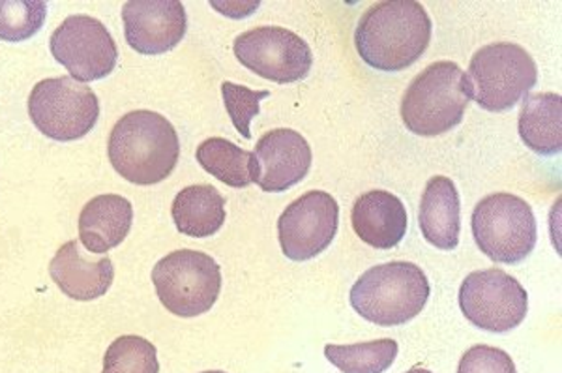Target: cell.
<instances>
[{"instance_id": "1", "label": "cell", "mask_w": 562, "mask_h": 373, "mask_svg": "<svg viewBox=\"0 0 562 373\" xmlns=\"http://www.w3.org/2000/svg\"><path fill=\"white\" fill-rule=\"evenodd\" d=\"M434 25L416 0L373 4L358 21L355 44L366 65L396 74L415 65L431 42Z\"/></svg>"}, {"instance_id": "2", "label": "cell", "mask_w": 562, "mask_h": 373, "mask_svg": "<svg viewBox=\"0 0 562 373\" xmlns=\"http://www.w3.org/2000/svg\"><path fill=\"white\" fill-rule=\"evenodd\" d=\"M108 155L122 179L139 187L158 184L166 181L179 163V134L160 113L132 111L122 116L111 132Z\"/></svg>"}, {"instance_id": "3", "label": "cell", "mask_w": 562, "mask_h": 373, "mask_svg": "<svg viewBox=\"0 0 562 373\" xmlns=\"http://www.w3.org/2000/svg\"><path fill=\"white\" fill-rule=\"evenodd\" d=\"M471 100L473 89L465 71L450 60L434 63L407 87L403 124L415 136H442L461 124Z\"/></svg>"}, {"instance_id": "4", "label": "cell", "mask_w": 562, "mask_h": 373, "mask_svg": "<svg viewBox=\"0 0 562 373\" xmlns=\"http://www.w3.org/2000/svg\"><path fill=\"white\" fill-rule=\"evenodd\" d=\"M429 282L420 267L407 261L378 264L352 285L351 306L366 321L400 327L413 321L428 303Z\"/></svg>"}, {"instance_id": "5", "label": "cell", "mask_w": 562, "mask_h": 373, "mask_svg": "<svg viewBox=\"0 0 562 373\" xmlns=\"http://www.w3.org/2000/svg\"><path fill=\"white\" fill-rule=\"evenodd\" d=\"M467 78L482 110L503 113L529 97L538 83V68L524 47L498 42L474 53Z\"/></svg>"}, {"instance_id": "6", "label": "cell", "mask_w": 562, "mask_h": 373, "mask_svg": "<svg viewBox=\"0 0 562 373\" xmlns=\"http://www.w3.org/2000/svg\"><path fill=\"white\" fill-rule=\"evenodd\" d=\"M474 242L495 263L518 264L529 258L538 240L535 213L514 193H492L474 206Z\"/></svg>"}, {"instance_id": "7", "label": "cell", "mask_w": 562, "mask_h": 373, "mask_svg": "<svg viewBox=\"0 0 562 373\" xmlns=\"http://www.w3.org/2000/svg\"><path fill=\"white\" fill-rule=\"evenodd\" d=\"M153 282L167 312L179 317H198L216 304L222 291V271L203 251H171L154 267Z\"/></svg>"}, {"instance_id": "8", "label": "cell", "mask_w": 562, "mask_h": 373, "mask_svg": "<svg viewBox=\"0 0 562 373\" xmlns=\"http://www.w3.org/2000/svg\"><path fill=\"white\" fill-rule=\"evenodd\" d=\"M29 116L45 137L76 142L97 126L100 102L89 84L68 76L44 79L29 97Z\"/></svg>"}, {"instance_id": "9", "label": "cell", "mask_w": 562, "mask_h": 373, "mask_svg": "<svg viewBox=\"0 0 562 373\" xmlns=\"http://www.w3.org/2000/svg\"><path fill=\"white\" fill-rule=\"evenodd\" d=\"M460 308L474 327L510 332L529 312V295L516 278L501 269L471 272L460 287Z\"/></svg>"}, {"instance_id": "10", "label": "cell", "mask_w": 562, "mask_h": 373, "mask_svg": "<svg viewBox=\"0 0 562 373\" xmlns=\"http://www.w3.org/2000/svg\"><path fill=\"white\" fill-rule=\"evenodd\" d=\"M233 52L249 71L280 84L301 81L314 66V53L306 39L283 26H257L240 34Z\"/></svg>"}, {"instance_id": "11", "label": "cell", "mask_w": 562, "mask_h": 373, "mask_svg": "<svg viewBox=\"0 0 562 373\" xmlns=\"http://www.w3.org/2000/svg\"><path fill=\"white\" fill-rule=\"evenodd\" d=\"M49 47L57 63L79 83L108 78L119 60L115 39L102 21L90 15L66 18L53 33Z\"/></svg>"}, {"instance_id": "12", "label": "cell", "mask_w": 562, "mask_h": 373, "mask_svg": "<svg viewBox=\"0 0 562 373\" xmlns=\"http://www.w3.org/2000/svg\"><path fill=\"white\" fill-rule=\"evenodd\" d=\"M338 226L339 206L330 193H304L278 219L281 251L291 261L317 258L333 245Z\"/></svg>"}, {"instance_id": "13", "label": "cell", "mask_w": 562, "mask_h": 373, "mask_svg": "<svg viewBox=\"0 0 562 373\" xmlns=\"http://www.w3.org/2000/svg\"><path fill=\"white\" fill-rule=\"evenodd\" d=\"M128 46L140 55H164L179 46L188 29L179 0H130L122 8Z\"/></svg>"}, {"instance_id": "14", "label": "cell", "mask_w": 562, "mask_h": 373, "mask_svg": "<svg viewBox=\"0 0 562 373\" xmlns=\"http://www.w3.org/2000/svg\"><path fill=\"white\" fill-rule=\"evenodd\" d=\"M257 187L262 192H288L306 179L312 169V147L304 137L289 128L272 129L256 145Z\"/></svg>"}, {"instance_id": "15", "label": "cell", "mask_w": 562, "mask_h": 373, "mask_svg": "<svg viewBox=\"0 0 562 373\" xmlns=\"http://www.w3.org/2000/svg\"><path fill=\"white\" fill-rule=\"evenodd\" d=\"M357 237L378 250L396 248L407 233V211L402 200L386 190H371L358 197L351 211Z\"/></svg>"}, {"instance_id": "16", "label": "cell", "mask_w": 562, "mask_h": 373, "mask_svg": "<svg viewBox=\"0 0 562 373\" xmlns=\"http://www.w3.org/2000/svg\"><path fill=\"white\" fill-rule=\"evenodd\" d=\"M49 274L66 296L89 303L108 293L115 278V267L108 256L98 261L85 259L79 242L70 240L55 253L49 263Z\"/></svg>"}, {"instance_id": "17", "label": "cell", "mask_w": 562, "mask_h": 373, "mask_svg": "<svg viewBox=\"0 0 562 373\" xmlns=\"http://www.w3.org/2000/svg\"><path fill=\"white\" fill-rule=\"evenodd\" d=\"M134 206L126 197L103 193L90 200L79 216V240L90 253H108L128 237Z\"/></svg>"}, {"instance_id": "18", "label": "cell", "mask_w": 562, "mask_h": 373, "mask_svg": "<svg viewBox=\"0 0 562 373\" xmlns=\"http://www.w3.org/2000/svg\"><path fill=\"white\" fill-rule=\"evenodd\" d=\"M418 224L424 238L435 248L450 251L460 245V193L448 177L429 179L422 193Z\"/></svg>"}, {"instance_id": "19", "label": "cell", "mask_w": 562, "mask_h": 373, "mask_svg": "<svg viewBox=\"0 0 562 373\" xmlns=\"http://www.w3.org/2000/svg\"><path fill=\"white\" fill-rule=\"evenodd\" d=\"M527 148L540 156L562 150V100L555 92H538L524 98L518 123Z\"/></svg>"}, {"instance_id": "20", "label": "cell", "mask_w": 562, "mask_h": 373, "mask_svg": "<svg viewBox=\"0 0 562 373\" xmlns=\"http://www.w3.org/2000/svg\"><path fill=\"white\" fill-rule=\"evenodd\" d=\"M175 226L186 237L216 235L225 224V200L211 184H193L177 193L171 206Z\"/></svg>"}, {"instance_id": "21", "label": "cell", "mask_w": 562, "mask_h": 373, "mask_svg": "<svg viewBox=\"0 0 562 373\" xmlns=\"http://www.w3.org/2000/svg\"><path fill=\"white\" fill-rule=\"evenodd\" d=\"M195 156L206 173L231 188H248L259 177L256 155L224 137H211L201 143Z\"/></svg>"}, {"instance_id": "22", "label": "cell", "mask_w": 562, "mask_h": 373, "mask_svg": "<svg viewBox=\"0 0 562 373\" xmlns=\"http://www.w3.org/2000/svg\"><path fill=\"white\" fill-rule=\"evenodd\" d=\"M397 343L390 338L352 343L326 346L325 357L341 373H384L396 361Z\"/></svg>"}, {"instance_id": "23", "label": "cell", "mask_w": 562, "mask_h": 373, "mask_svg": "<svg viewBox=\"0 0 562 373\" xmlns=\"http://www.w3.org/2000/svg\"><path fill=\"white\" fill-rule=\"evenodd\" d=\"M102 373H160L154 343L134 335L116 338L105 351Z\"/></svg>"}, {"instance_id": "24", "label": "cell", "mask_w": 562, "mask_h": 373, "mask_svg": "<svg viewBox=\"0 0 562 373\" xmlns=\"http://www.w3.org/2000/svg\"><path fill=\"white\" fill-rule=\"evenodd\" d=\"M47 18V4L40 0H0V39L25 42L40 33Z\"/></svg>"}, {"instance_id": "25", "label": "cell", "mask_w": 562, "mask_h": 373, "mask_svg": "<svg viewBox=\"0 0 562 373\" xmlns=\"http://www.w3.org/2000/svg\"><path fill=\"white\" fill-rule=\"evenodd\" d=\"M222 94H224L225 108L229 113L233 126L237 128L238 134H243L244 139H251V129L249 124L259 115L261 111V100L270 97L269 91H251L243 84L225 81L222 84Z\"/></svg>"}, {"instance_id": "26", "label": "cell", "mask_w": 562, "mask_h": 373, "mask_svg": "<svg viewBox=\"0 0 562 373\" xmlns=\"http://www.w3.org/2000/svg\"><path fill=\"white\" fill-rule=\"evenodd\" d=\"M458 373H518L510 354L490 346H474L461 357Z\"/></svg>"}, {"instance_id": "27", "label": "cell", "mask_w": 562, "mask_h": 373, "mask_svg": "<svg viewBox=\"0 0 562 373\" xmlns=\"http://www.w3.org/2000/svg\"><path fill=\"white\" fill-rule=\"evenodd\" d=\"M407 373H431L429 370H424V368H413V370H409Z\"/></svg>"}, {"instance_id": "28", "label": "cell", "mask_w": 562, "mask_h": 373, "mask_svg": "<svg viewBox=\"0 0 562 373\" xmlns=\"http://www.w3.org/2000/svg\"><path fill=\"white\" fill-rule=\"evenodd\" d=\"M203 373H225V372H220V370H214V372H203Z\"/></svg>"}]
</instances>
